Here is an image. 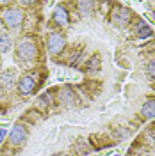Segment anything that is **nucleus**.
I'll use <instances>...</instances> for the list:
<instances>
[{
  "mask_svg": "<svg viewBox=\"0 0 155 156\" xmlns=\"http://www.w3.org/2000/svg\"><path fill=\"white\" fill-rule=\"evenodd\" d=\"M136 36L139 39H148V37H152L153 36V30H152V27L148 25V23H145V21H139L137 23V27H136Z\"/></svg>",
  "mask_w": 155,
  "mask_h": 156,
  "instance_id": "obj_10",
  "label": "nucleus"
},
{
  "mask_svg": "<svg viewBox=\"0 0 155 156\" xmlns=\"http://www.w3.org/2000/svg\"><path fill=\"white\" fill-rule=\"evenodd\" d=\"M2 92H4V90H2V85H0V98H2Z\"/></svg>",
  "mask_w": 155,
  "mask_h": 156,
  "instance_id": "obj_18",
  "label": "nucleus"
},
{
  "mask_svg": "<svg viewBox=\"0 0 155 156\" xmlns=\"http://www.w3.org/2000/svg\"><path fill=\"white\" fill-rule=\"evenodd\" d=\"M16 57L21 62H32L34 58L38 57V44L30 37L20 39L18 46H16Z\"/></svg>",
  "mask_w": 155,
  "mask_h": 156,
  "instance_id": "obj_2",
  "label": "nucleus"
},
{
  "mask_svg": "<svg viewBox=\"0 0 155 156\" xmlns=\"http://www.w3.org/2000/svg\"><path fill=\"white\" fill-rule=\"evenodd\" d=\"M14 83H18L16 82V71L14 69H4L0 73V85L6 89H13Z\"/></svg>",
  "mask_w": 155,
  "mask_h": 156,
  "instance_id": "obj_8",
  "label": "nucleus"
},
{
  "mask_svg": "<svg viewBox=\"0 0 155 156\" xmlns=\"http://www.w3.org/2000/svg\"><path fill=\"white\" fill-rule=\"evenodd\" d=\"M100 66H102L100 55H93L89 60H86V71H89V73H95V71H98V69H100Z\"/></svg>",
  "mask_w": 155,
  "mask_h": 156,
  "instance_id": "obj_13",
  "label": "nucleus"
},
{
  "mask_svg": "<svg viewBox=\"0 0 155 156\" xmlns=\"http://www.w3.org/2000/svg\"><path fill=\"white\" fill-rule=\"evenodd\" d=\"M111 18H112V21H114L116 25L127 27V25L130 23V20H132V11L123 7V5H116V7L112 9V12H111Z\"/></svg>",
  "mask_w": 155,
  "mask_h": 156,
  "instance_id": "obj_5",
  "label": "nucleus"
},
{
  "mask_svg": "<svg viewBox=\"0 0 155 156\" xmlns=\"http://www.w3.org/2000/svg\"><path fill=\"white\" fill-rule=\"evenodd\" d=\"M18 92L21 94V96H29V94H32L34 90H36V85H38V82H36V76L34 75H23V76L18 80Z\"/></svg>",
  "mask_w": 155,
  "mask_h": 156,
  "instance_id": "obj_6",
  "label": "nucleus"
},
{
  "mask_svg": "<svg viewBox=\"0 0 155 156\" xmlns=\"http://www.w3.org/2000/svg\"><path fill=\"white\" fill-rule=\"evenodd\" d=\"M27 138H29V131H27L25 124L16 122V124L9 129V142H11V146H14V147L23 146Z\"/></svg>",
  "mask_w": 155,
  "mask_h": 156,
  "instance_id": "obj_3",
  "label": "nucleus"
},
{
  "mask_svg": "<svg viewBox=\"0 0 155 156\" xmlns=\"http://www.w3.org/2000/svg\"><path fill=\"white\" fill-rule=\"evenodd\" d=\"M141 115L145 119H155V99H148L141 107Z\"/></svg>",
  "mask_w": 155,
  "mask_h": 156,
  "instance_id": "obj_11",
  "label": "nucleus"
},
{
  "mask_svg": "<svg viewBox=\"0 0 155 156\" xmlns=\"http://www.w3.org/2000/svg\"><path fill=\"white\" fill-rule=\"evenodd\" d=\"M13 46V39L9 34H2L0 36V53H7Z\"/></svg>",
  "mask_w": 155,
  "mask_h": 156,
  "instance_id": "obj_15",
  "label": "nucleus"
},
{
  "mask_svg": "<svg viewBox=\"0 0 155 156\" xmlns=\"http://www.w3.org/2000/svg\"><path fill=\"white\" fill-rule=\"evenodd\" d=\"M47 46H48L50 55H61L62 50H64V46H66V37H64L61 32H52L48 36Z\"/></svg>",
  "mask_w": 155,
  "mask_h": 156,
  "instance_id": "obj_4",
  "label": "nucleus"
},
{
  "mask_svg": "<svg viewBox=\"0 0 155 156\" xmlns=\"http://www.w3.org/2000/svg\"><path fill=\"white\" fill-rule=\"evenodd\" d=\"M23 20H25V12L20 9V7L9 5V7H6V9L2 11V21L11 30H18L23 25Z\"/></svg>",
  "mask_w": 155,
  "mask_h": 156,
  "instance_id": "obj_1",
  "label": "nucleus"
},
{
  "mask_svg": "<svg viewBox=\"0 0 155 156\" xmlns=\"http://www.w3.org/2000/svg\"><path fill=\"white\" fill-rule=\"evenodd\" d=\"M59 99H61V103L62 105H66V107H71L73 103H75V92L71 90V87H62L59 90Z\"/></svg>",
  "mask_w": 155,
  "mask_h": 156,
  "instance_id": "obj_9",
  "label": "nucleus"
},
{
  "mask_svg": "<svg viewBox=\"0 0 155 156\" xmlns=\"http://www.w3.org/2000/svg\"><path fill=\"white\" fill-rule=\"evenodd\" d=\"M114 156H121V154H114Z\"/></svg>",
  "mask_w": 155,
  "mask_h": 156,
  "instance_id": "obj_19",
  "label": "nucleus"
},
{
  "mask_svg": "<svg viewBox=\"0 0 155 156\" xmlns=\"http://www.w3.org/2000/svg\"><path fill=\"white\" fill-rule=\"evenodd\" d=\"M146 71H148V76L155 80V58H152V60L148 62V66H146Z\"/></svg>",
  "mask_w": 155,
  "mask_h": 156,
  "instance_id": "obj_16",
  "label": "nucleus"
},
{
  "mask_svg": "<svg viewBox=\"0 0 155 156\" xmlns=\"http://www.w3.org/2000/svg\"><path fill=\"white\" fill-rule=\"evenodd\" d=\"M93 7H95L93 2H77V9L80 16H89L93 12Z\"/></svg>",
  "mask_w": 155,
  "mask_h": 156,
  "instance_id": "obj_14",
  "label": "nucleus"
},
{
  "mask_svg": "<svg viewBox=\"0 0 155 156\" xmlns=\"http://www.w3.org/2000/svg\"><path fill=\"white\" fill-rule=\"evenodd\" d=\"M54 101H55L54 92H52V90H47V92H43V94L38 98V107L47 108V107H50V105H54Z\"/></svg>",
  "mask_w": 155,
  "mask_h": 156,
  "instance_id": "obj_12",
  "label": "nucleus"
},
{
  "mask_svg": "<svg viewBox=\"0 0 155 156\" xmlns=\"http://www.w3.org/2000/svg\"><path fill=\"white\" fill-rule=\"evenodd\" d=\"M9 135V131H7V128H0V144L6 140V136Z\"/></svg>",
  "mask_w": 155,
  "mask_h": 156,
  "instance_id": "obj_17",
  "label": "nucleus"
},
{
  "mask_svg": "<svg viewBox=\"0 0 155 156\" xmlns=\"http://www.w3.org/2000/svg\"><path fill=\"white\" fill-rule=\"evenodd\" d=\"M54 23H57L59 27L66 29L70 25V12L64 5H57L54 9Z\"/></svg>",
  "mask_w": 155,
  "mask_h": 156,
  "instance_id": "obj_7",
  "label": "nucleus"
}]
</instances>
